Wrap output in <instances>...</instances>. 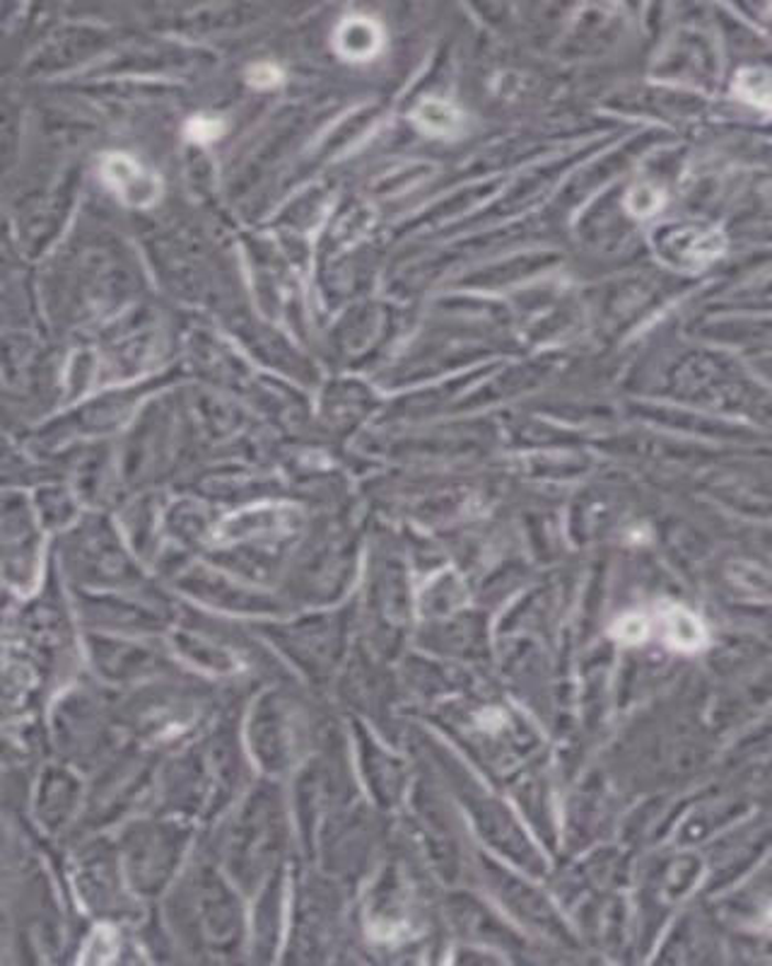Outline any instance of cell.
I'll use <instances>...</instances> for the list:
<instances>
[{"instance_id":"6da1fadb","label":"cell","mask_w":772,"mask_h":966,"mask_svg":"<svg viewBox=\"0 0 772 966\" xmlns=\"http://www.w3.org/2000/svg\"><path fill=\"white\" fill-rule=\"evenodd\" d=\"M654 246L659 256L679 268H703L725 252V238L715 228L701 226H666L657 230Z\"/></svg>"},{"instance_id":"7a4b0ae2","label":"cell","mask_w":772,"mask_h":966,"mask_svg":"<svg viewBox=\"0 0 772 966\" xmlns=\"http://www.w3.org/2000/svg\"><path fill=\"white\" fill-rule=\"evenodd\" d=\"M99 177L119 201L133 208H151L162 196L159 177L129 153H107L99 160Z\"/></svg>"},{"instance_id":"3957f363","label":"cell","mask_w":772,"mask_h":966,"mask_svg":"<svg viewBox=\"0 0 772 966\" xmlns=\"http://www.w3.org/2000/svg\"><path fill=\"white\" fill-rule=\"evenodd\" d=\"M333 44L345 61H372L384 46V30L377 20L353 15L339 24Z\"/></svg>"},{"instance_id":"277c9868","label":"cell","mask_w":772,"mask_h":966,"mask_svg":"<svg viewBox=\"0 0 772 966\" xmlns=\"http://www.w3.org/2000/svg\"><path fill=\"white\" fill-rule=\"evenodd\" d=\"M413 121L420 131H426L434 139H456L464 131V114L452 102H444L438 97H428L416 107Z\"/></svg>"},{"instance_id":"5b68a950","label":"cell","mask_w":772,"mask_h":966,"mask_svg":"<svg viewBox=\"0 0 772 966\" xmlns=\"http://www.w3.org/2000/svg\"><path fill=\"white\" fill-rule=\"evenodd\" d=\"M666 643L679 650H697L705 646V628L697 618L681 610V606H666L662 612Z\"/></svg>"},{"instance_id":"8992f818","label":"cell","mask_w":772,"mask_h":966,"mask_svg":"<svg viewBox=\"0 0 772 966\" xmlns=\"http://www.w3.org/2000/svg\"><path fill=\"white\" fill-rule=\"evenodd\" d=\"M734 92H737L743 102L753 105L756 109L770 111L772 114V70L768 68L741 70L737 83H734Z\"/></svg>"},{"instance_id":"52a82bcc","label":"cell","mask_w":772,"mask_h":966,"mask_svg":"<svg viewBox=\"0 0 772 966\" xmlns=\"http://www.w3.org/2000/svg\"><path fill=\"white\" fill-rule=\"evenodd\" d=\"M222 133H225V121L206 114L194 117L191 121H186L184 127V135L194 143H213Z\"/></svg>"},{"instance_id":"ba28073f","label":"cell","mask_w":772,"mask_h":966,"mask_svg":"<svg viewBox=\"0 0 772 966\" xmlns=\"http://www.w3.org/2000/svg\"><path fill=\"white\" fill-rule=\"evenodd\" d=\"M611 630L620 643H640L650 636V622L642 614H626L618 618Z\"/></svg>"},{"instance_id":"9c48e42d","label":"cell","mask_w":772,"mask_h":966,"mask_svg":"<svg viewBox=\"0 0 772 966\" xmlns=\"http://www.w3.org/2000/svg\"><path fill=\"white\" fill-rule=\"evenodd\" d=\"M662 204L664 196L652 187H638L628 198V206L632 208L635 216H652L654 210L662 208Z\"/></svg>"},{"instance_id":"30bf717a","label":"cell","mask_w":772,"mask_h":966,"mask_svg":"<svg viewBox=\"0 0 772 966\" xmlns=\"http://www.w3.org/2000/svg\"><path fill=\"white\" fill-rule=\"evenodd\" d=\"M283 80H285L283 78V70L278 66L256 64V66L249 68V83H252L254 88H258V90L278 88V85H283Z\"/></svg>"}]
</instances>
